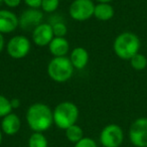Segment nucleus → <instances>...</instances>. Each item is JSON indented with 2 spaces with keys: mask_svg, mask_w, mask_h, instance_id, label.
<instances>
[{
  "mask_svg": "<svg viewBox=\"0 0 147 147\" xmlns=\"http://www.w3.org/2000/svg\"><path fill=\"white\" fill-rule=\"evenodd\" d=\"M25 119L33 132L42 133L53 126V110L45 103H33L27 109Z\"/></svg>",
  "mask_w": 147,
  "mask_h": 147,
  "instance_id": "obj_1",
  "label": "nucleus"
},
{
  "mask_svg": "<svg viewBox=\"0 0 147 147\" xmlns=\"http://www.w3.org/2000/svg\"><path fill=\"white\" fill-rule=\"evenodd\" d=\"M140 39L135 33L124 31L115 38L113 42L114 53L119 59L130 61L140 49Z\"/></svg>",
  "mask_w": 147,
  "mask_h": 147,
  "instance_id": "obj_2",
  "label": "nucleus"
},
{
  "mask_svg": "<svg viewBox=\"0 0 147 147\" xmlns=\"http://www.w3.org/2000/svg\"><path fill=\"white\" fill-rule=\"evenodd\" d=\"M53 124L61 130L77 124L80 116V111L75 103L71 101H63L55 106L53 110Z\"/></svg>",
  "mask_w": 147,
  "mask_h": 147,
  "instance_id": "obj_3",
  "label": "nucleus"
},
{
  "mask_svg": "<svg viewBox=\"0 0 147 147\" xmlns=\"http://www.w3.org/2000/svg\"><path fill=\"white\" fill-rule=\"evenodd\" d=\"M74 69L69 57H53L47 63V75L55 83H65L74 75Z\"/></svg>",
  "mask_w": 147,
  "mask_h": 147,
  "instance_id": "obj_4",
  "label": "nucleus"
},
{
  "mask_svg": "<svg viewBox=\"0 0 147 147\" xmlns=\"http://www.w3.org/2000/svg\"><path fill=\"white\" fill-rule=\"evenodd\" d=\"M31 49V42L28 37L22 34L12 36L6 45V51L13 59H24L29 53Z\"/></svg>",
  "mask_w": 147,
  "mask_h": 147,
  "instance_id": "obj_5",
  "label": "nucleus"
},
{
  "mask_svg": "<svg viewBox=\"0 0 147 147\" xmlns=\"http://www.w3.org/2000/svg\"><path fill=\"white\" fill-rule=\"evenodd\" d=\"M95 3L93 0H74L69 8V15L76 21H86L94 16Z\"/></svg>",
  "mask_w": 147,
  "mask_h": 147,
  "instance_id": "obj_6",
  "label": "nucleus"
},
{
  "mask_svg": "<svg viewBox=\"0 0 147 147\" xmlns=\"http://www.w3.org/2000/svg\"><path fill=\"white\" fill-rule=\"evenodd\" d=\"M124 141L123 129L117 124H108L100 133V142L103 147H120Z\"/></svg>",
  "mask_w": 147,
  "mask_h": 147,
  "instance_id": "obj_7",
  "label": "nucleus"
},
{
  "mask_svg": "<svg viewBox=\"0 0 147 147\" xmlns=\"http://www.w3.org/2000/svg\"><path fill=\"white\" fill-rule=\"evenodd\" d=\"M129 140L135 147H147V118L141 117L131 124Z\"/></svg>",
  "mask_w": 147,
  "mask_h": 147,
  "instance_id": "obj_8",
  "label": "nucleus"
},
{
  "mask_svg": "<svg viewBox=\"0 0 147 147\" xmlns=\"http://www.w3.org/2000/svg\"><path fill=\"white\" fill-rule=\"evenodd\" d=\"M53 37H55V34H53V26L51 23L42 22L31 31L32 42L39 47H49Z\"/></svg>",
  "mask_w": 147,
  "mask_h": 147,
  "instance_id": "obj_9",
  "label": "nucleus"
},
{
  "mask_svg": "<svg viewBox=\"0 0 147 147\" xmlns=\"http://www.w3.org/2000/svg\"><path fill=\"white\" fill-rule=\"evenodd\" d=\"M19 19V26L25 30L34 29L37 25L43 22V12L42 10L34 8H28L22 11Z\"/></svg>",
  "mask_w": 147,
  "mask_h": 147,
  "instance_id": "obj_10",
  "label": "nucleus"
},
{
  "mask_svg": "<svg viewBox=\"0 0 147 147\" xmlns=\"http://www.w3.org/2000/svg\"><path fill=\"white\" fill-rule=\"evenodd\" d=\"M19 26L18 16L9 9H0V33L8 34Z\"/></svg>",
  "mask_w": 147,
  "mask_h": 147,
  "instance_id": "obj_11",
  "label": "nucleus"
},
{
  "mask_svg": "<svg viewBox=\"0 0 147 147\" xmlns=\"http://www.w3.org/2000/svg\"><path fill=\"white\" fill-rule=\"evenodd\" d=\"M21 128V120L15 113H10L3 117L0 124V129L3 134L7 136H13L17 134Z\"/></svg>",
  "mask_w": 147,
  "mask_h": 147,
  "instance_id": "obj_12",
  "label": "nucleus"
},
{
  "mask_svg": "<svg viewBox=\"0 0 147 147\" xmlns=\"http://www.w3.org/2000/svg\"><path fill=\"white\" fill-rule=\"evenodd\" d=\"M69 57L73 67L77 69H85L89 63V59H90L88 51L83 47H77L73 49Z\"/></svg>",
  "mask_w": 147,
  "mask_h": 147,
  "instance_id": "obj_13",
  "label": "nucleus"
},
{
  "mask_svg": "<svg viewBox=\"0 0 147 147\" xmlns=\"http://www.w3.org/2000/svg\"><path fill=\"white\" fill-rule=\"evenodd\" d=\"M49 51L53 57H67L69 51V42L65 37H53L49 45Z\"/></svg>",
  "mask_w": 147,
  "mask_h": 147,
  "instance_id": "obj_14",
  "label": "nucleus"
},
{
  "mask_svg": "<svg viewBox=\"0 0 147 147\" xmlns=\"http://www.w3.org/2000/svg\"><path fill=\"white\" fill-rule=\"evenodd\" d=\"M115 11L110 3H98L95 5L94 17L100 21H108L113 18Z\"/></svg>",
  "mask_w": 147,
  "mask_h": 147,
  "instance_id": "obj_15",
  "label": "nucleus"
},
{
  "mask_svg": "<svg viewBox=\"0 0 147 147\" xmlns=\"http://www.w3.org/2000/svg\"><path fill=\"white\" fill-rule=\"evenodd\" d=\"M65 137L69 142L76 144L77 142L84 138V131H83L82 127L79 125L75 124L73 126L69 127L67 129H65Z\"/></svg>",
  "mask_w": 147,
  "mask_h": 147,
  "instance_id": "obj_16",
  "label": "nucleus"
},
{
  "mask_svg": "<svg viewBox=\"0 0 147 147\" xmlns=\"http://www.w3.org/2000/svg\"><path fill=\"white\" fill-rule=\"evenodd\" d=\"M28 147H47L49 142H47V137L41 132H33L29 136L28 142H27Z\"/></svg>",
  "mask_w": 147,
  "mask_h": 147,
  "instance_id": "obj_17",
  "label": "nucleus"
},
{
  "mask_svg": "<svg viewBox=\"0 0 147 147\" xmlns=\"http://www.w3.org/2000/svg\"><path fill=\"white\" fill-rule=\"evenodd\" d=\"M130 65L136 71H142L147 67V59L144 55L138 53L130 59Z\"/></svg>",
  "mask_w": 147,
  "mask_h": 147,
  "instance_id": "obj_18",
  "label": "nucleus"
},
{
  "mask_svg": "<svg viewBox=\"0 0 147 147\" xmlns=\"http://www.w3.org/2000/svg\"><path fill=\"white\" fill-rule=\"evenodd\" d=\"M12 110L13 109L11 107L10 100L4 95L0 94V118H3V117L12 113Z\"/></svg>",
  "mask_w": 147,
  "mask_h": 147,
  "instance_id": "obj_19",
  "label": "nucleus"
},
{
  "mask_svg": "<svg viewBox=\"0 0 147 147\" xmlns=\"http://www.w3.org/2000/svg\"><path fill=\"white\" fill-rule=\"evenodd\" d=\"M59 0H42L41 1V10L45 13H53L59 8Z\"/></svg>",
  "mask_w": 147,
  "mask_h": 147,
  "instance_id": "obj_20",
  "label": "nucleus"
},
{
  "mask_svg": "<svg viewBox=\"0 0 147 147\" xmlns=\"http://www.w3.org/2000/svg\"><path fill=\"white\" fill-rule=\"evenodd\" d=\"M53 26V34L55 37H65L67 33V26L63 21H55V22L51 23Z\"/></svg>",
  "mask_w": 147,
  "mask_h": 147,
  "instance_id": "obj_21",
  "label": "nucleus"
},
{
  "mask_svg": "<svg viewBox=\"0 0 147 147\" xmlns=\"http://www.w3.org/2000/svg\"><path fill=\"white\" fill-rule=\"evenodd\" d=\"M75 147H98L96 141L90 137H84L75 144Z\"/></svg>",
  "mask_w": 147,
  "mask_h": 147,
  "instance_id": "obj_22",
  "label": "nucleus"
},
{
  "mask_svg": "<svg viewBox=\"0 0 147 147\" xmlns=\"http://www.w3.org/2000/svg\"><path fill=\"white\" fill-rule=\"evenodd\" d=\"M22 1L28 8L39 9L41 6V1L42 0H22Z\"/></svg>",
  "mask_w": 147,
  "mask_h": 147,
  "instance_id": "obj_23",
  "label": "nucleus"
},
{
  "mask_svg": "<svg viewBox=\"0 0 147 147\" xmlns=\"http://www.w3.org/2000/svg\"><path fill=\"white\" fill-rule=\"evenodd\" d=\"M22 0H3V3L9 8H16L21 4Z\"/></svg>",
  "mask_w": 147,
  "mask_h": 147,
  "instance_id": "obj_24",
  "label": "nucleus"
},
{
  "mask_svg": "<svg viewBox=\"0 0 147 147\" xmlns=\"http://www.w3.org/2000/svg\"><path fill=\"white\" fill-rule=\"evenodd\" d=\"M10 103H11V107L12 109H18L20 107V100L19 99H11L10 100Z\"/></svg>",
  "mask_w": 147,
  "mask_h": 147,
  "instance_id": "obj_25",
  "label": "nucleus"
},
{
  "mask_svg": "<svg viewBox=\"0 0 147 147\" xmlns=\"http://www.w3.org/2000/svg\"><path fill=\"white\" fill-rule=\"evenodd\" d=\"M4 47H6V45H5L4 35H3L2 33H0V53H2V51L4 49Z\"/></svg>",
  "mask_w": 147,
  "mask_h": 147,
  "instance_id": "obj_26",
  "label": "nucleus"
},
{
  "mask_svg": "<svg viewBox=\"0 0 147 147\" xmlns=\"http://www.w3.org/2000/svg\"><path fill=\"white\" fill-rule=\"evenodd\" d=\"M98 3H110L112 2L113 0H96Z\"/></svg>",
  "mask_w": 147,
  "mask_h": 147,
  "instance_id": "obj_27",
  "label": "nucleus"
},
{
  "mask_svg": "<svg viewBox=\"0 0 147 147\" xmlns=\"http://www.w3.org/2000/svg\"><path fill=\"white\" fill-rule=\"evenodd\" d=\"M2 131H1V129H0V145H1V143H2V138H3V136H2Z\"/></svg>",
  "mask_w": 147,
  "mask_h": 147,
  "instance_id": "obj_28",
  "label": "nucleus"
},
{
  "mask_svg": "<svg viewBox=\"0 0 147 147\" xmlns=\"http://www.w3.org/2000/svg\"><path fill=\"white\" fill-rule=\"evenodd\" d=\"M1 3H3V0H0V4H1Z\"/></svg>",
  "mask_w": 147,
  "mask_h": 147,
  "instance_id": "obj_29",
  "label": "nucleus"
},
{
  "mask_svg": "<svg viewBox=\"0 0 147 147\" xmlns=\"http://www.w3.org/2000/svg\"><path fill=\"white\" fill-rule=\"evenodd\" d=\"M102 147H103V146H102Z\"/></svg>",
  "mask_w": 147,
  "mask_h": 147,
  "instance_id": "obj_30",
  "label": "nucleus"
}]
</instances>
